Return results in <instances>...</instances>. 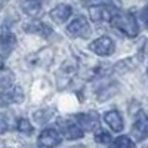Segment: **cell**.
I'll return each instance as SVG.
<instances>
[{"mask_svg": "<svg viewBox=\"0 0 148 148\" xmlns=\"http://www.w3.org/2000/svg\"><path fill=\"white\" fill-rule=\"evenodd\" d=\"M73 14V8L67 3H59L56 5L53 9H51V12H49V16H51V19L58 24V25H61V24H64L68 21V18L71 16Z\"/></svg>", "mask_w": 148, "mask_h": 148, "instance_id": "cell-12", "label": "cell"}, {"mask_svg": "<svg viewBox=\"0 0 148 148\" xmlns=\"http://www.w3.org/2000/svg\"><path fill=\"white\" fill-rule=\"evenodd\" d=\"M117 88H119V86L116 83H113V84H108V86H105V88L98 90L96 96H98V99H99V102H104V101L110 99L111 96H114L117 93V90H119Z\"/></svg>", "mask_w": 148, "mask_h": 148, "instance_id": "cell-20", "label": "cell"}, {"mask_svg": "<svg viewBox=\"0 0 148 148\" xmlns=\"http://www.w3.org/2000/svg\"><path fill=\"white\" fill-rule=\"evenodd\" d=\"M52 56H53L52 49L45 47V49H42V51L30 55L27 58V62H28V65L31 68H36V67H40V65H47L52 61Z\"/></svg>", "mask_w": 148, "mask_h": 148, "instance_id": "cell-13", "label": "cell"}, {"mask_svg": "<svg viewBox=\"0 0 148 148\" xmlns=\"http://www.w3.org/2000/svg\"><path fill=\"white\" fill-rule=\"evenodd\" d=\"M15 125V117L9 110L0 108V135L9 132Z\"/></svg>", "mask_w": 148, "mask_h": 148, "instance_id": "cell-17", "label": "cell"}, {"mask_svg": "<svg viewBox=\"0 0 148 148\" xmlns=\"http://www.w3.org/2000/svg\"><path fill=\"white\" fill-rule=\"evenodd\" d=\"M42 9H43V5L31 2V0H25V2L22 3V10L25 12L30 18H37V16L40 15Z\"/></svg>", "mask_w": 148, "mask_h": 148, "instance_id": "cell-18", "label": "cell"}, {"mask_svg": "<svg viewBox=\"0 0 148 148\" xmlns=\"http://www.w3.org/2000/svg\"><path fill=\"white\" fill-rule=\"evenodd\" d=\"M24 31L31 33V34H39L42 37H49L52 34V27L47 25L43 21H33L27 25H24Z\"/></svg>", "mask_w": 148, "mask_h": 148, "instance_id": "cell-15", "label": "cell"}, {"mask_svg": "<svg viewBox=\"0 0 148 148\" xmlns=\"http://www.w3.org/2000/svg\"><path fill=\"white\" fill-rule=\"evenodd\" d=\"M88 8L90 6H110V8H116L119 9L121 5V0H86Z\"/></svg>", "mask_w": 148, "mask_h": 148, "instance_id": "cell-22", "label": "cell"}, {"mask_svg": "<svg viewBox=\"0 0 148 148\" xmlns=\"http://www.w3.org/2000/svg\"><path fill=\"white\" fill-rule=\"evenodd\" d=\"M16 130L21 133V135H24V136H30V135L34 132V127H33V125L30 123V120L28 119H19L18 121H16Z\"/></svg>", "mask_w": 148, "mask_h": 148, "instance_id": "cell-21", "label": "cell"}, {"mask_svg": "<svg viewBox=\"0 0 148 148\" xmlns=\"http://www.w3.org/2000/svg\"><path fill=\"white\" fill-rule=\"evenodd\" d=\"M104 121L108 125V127L113 132H121L123 127H125V121H123V117L120 116V113L117 110H110L104 114Z\"/></svg>", "mask_w": 148, "mask_h": 148, "instance_id": "cell-14", "label": "cell"}, {"mask_svg": "<svg viewBox=\"0 0 148 148\" xmlns=\"http://www.w3.org/2000/svg\"><path fill=\"white\" fill-rule=\"evenodd\" d=\"M147 74H148V68H147Z\"/></svg>", "mask_w": 148, "mask_h": 148, "instance_id": "cell-30", "label": "cell"}, {"mask_svg": "<svg viewBox=\"0 0 148 148\" xmlns=\"http://www.w3.org/2000/svg\"><path fill=\"white\" fill-rule=\"evenodd\" d=\"M132 136L136 141H144L148 138V116L142 111L136 114L132 126Z\"/></svg>", "mask_w": 148, "mask_h": 148, "instance_id": "cell-10", "label": "cell"}, {"mask_svg": "<svg viewBox=\"0 0 148 148\" xmlns=\"http://www.w3.org/2000/svg\"><path fill=\"white\" fill-rule=\"evenodd\" d=\"M52 116H53V111L51 108H40L33 113V119L37 125H45V123H47L52 119Z\"/></svg>", "mask_w": 148, "mask_h": 148, "instance_id": "cell-19", "label": "cell"}, {"mask_svg": "<svg viewBox=\"0 0 148 148\" xmlns=\"http://www.w3.org/2000/svg\"><path fill=\"white\" fill-rule=\"evenodd\" d=\"M133 67H135V65H133V59H132V58H126V59L119 61V62L113 67V70H114L116 73H119V74H123V73L130 71Z\"/></svg>", "mask_w": 148, "mask_h": 148, "instance_id": "cell-24", "label": "cell"}, {"mask_svg": "<svg viewBox=\"0 0 148 148\" xmlns=\"http://www.w3.org/2000/svg\"><path fill=\"white\" fill-rule=\"evenodd\" d=\"M56 125H58V129H59L58 132L68 141L82 139L84 136V132L80 129V126L73 119H58Z\"/></svg>", "mask_w": 148, "mask_h": 148, "instance_id": "cell-4", "label": "cell"}, {"mask_svg": "<svg viewBox=\"0 0 148 148\" xmlns=\"http://www.w3.org/2000/svg\"><path fill=\"white\" fill-rule=\"evenodd\" d=\"M89 51L93 52L98 56H110L113 55L116 51V45L113 42V39L108 36H101L96 40H93L92 43H89Z\"/></svg>", "mask_w": 148, "mask_h": 148, "instance_id": "cell-6", "label": "cell"}, {"mask_svg": "<svg viewBox=\"0 0 148 148\" xmlns=\"http://www.w3.org/2000/svg\"><path fill=\"white\" fill-rule=\"evenodd\" d=\"M111 148H136V145H135V142L126 136V135H121V136L116 138L113 145H111Z\"/></svg>", "mask_w": 148, "mask_h": 148, "instance_id": "cell-23", "label": "cell"}, {"mask_svg": "<svg viewBox=\"0 0 148 148\" xmlns=\"http://www.w3.org/2000/svg\"><path fill=\"white\" fill-rule=\"evenodd\" d=\"M141 19H142V22L145 24V25L148 27V5L144 6V9L141 10Z\"/></svg>", "mask_w": 148, "mask_h": 148, "instance_id": "cell-26", "label": "cell"}, {"mask_svg": "<svg viewBox=\"0 0 148 148\" xmlns=\"http://www.w3.org/2000/svg\"><path fill=\"white\" fill-rule=\"evenodd\" d=\"M15 84V74L12 70L2 67L0 68V95L5 93L8 89H10Z\"/></svg>", "mask_w": 148, "mask_h": 148, "instance_id": "cell-16", "label": "cell"}, {"mask_svg": "<svg viewBox=\"0 0 148 148\" xmlns=\"http://www.w3.org/2000/svg\"><path fill=\"white\" fill-rule=\"evenodd\" d=\"M88 10L93 22H110L111 18L119 12L116 8H110V6H90L88 8Z\"/></svg>", "mask_w": 148, "mask_h": 148, "instance_id": "cell-11", "label": "cell"}, {"mask_svg": "<svg viewBox=\"0 0 148 148\" xmlns=\"http://www.w3.org/2000/svg\"><path fill=\"white\" fill-rule=\"evenodd\" d=\"M110 24L113 25L116 30H119L120 33H123L129 39H133L139 34V24L138 19L135 18L133 14H129V12H117V14L111 18Z\"/></svg>", "mask_w": 148, "mask_h": 148, "instance_id": "cell-1", "label": "cell"}, {"mask_svg": "<svg viewBox=\"0 0 148 148\" xmlns=\"http://www.w3.org/2000/svg\"><path fill=\"white\" fill-rule=\"evenodd\" d=\"M61 141H62L61 133L55 127H46L40 132L37 142H39L40 148H55L61 144Z\"/></svg>", "mask_w": 148, "mask_h": 148, "instance_id": "cell-8", "label": "cell"}, {"mask_svg": "<svg viewBox=\"0 0 148 148\" xmlns=\"http://www.w3.org/2000/svg\"><path fill=\"white\" fill-rule=\"evenodd\" d=\"M25 98L22 88L19 84H14L10 89H8L5 93L0 95V105L2 107H10L15 104H21Z\"/></svg>", "mask_w": 148, "mask_h": 148, "instance_id": "cell-9", "label": "cell"}, {"mask_svg": "<svg viewBox=\"0 0 148 148\" xmlns=\"http://www.w3.org/2000/svg\"><path fill=\"white\" fill-rule=\"evenodd\" d=\"M8 2H9V0H0V8H2V6H5Z\"/></svg>", "mask_w": 148, "mask_h": 148, "instance_id": "cell-27", "label": "cell"}, {"mask_svg": "<svg viewBox=\"0 0 148 148\" xmlns=\"http://www.w3.org/2000/svg\"><path fill=\"white\" fill-rule=\"evenodd\" d=\"M79 73V62L73 58L65 59L56 71V86L59 90L67 89Z\"/></svg>", "mask_w": 148, "mask_h": 148, "instance_id": "cell-2", "label": "cell"}, {"mask_svg": "<svg viewBox=\"0 0 148 148\" xmlns=\"http://www.w3.org/2000/svg\"><path fill=\"white\" fill-rule=\"evenodd\" d=\"M73 120L80 126L83 132H90L98 129L99 125V116L95 111H88V113H77L73 116Z\"/></svg>", "mask_w": 148, "mask_h": 148, "instance_id": "cell-7", "label": "cell"}, {"mask_svg": "<svg viewBox=\"0 0 148 148\" xmlns=\"http://www.w3.org/2000/svg\"><path fill=\"white\" fill-rule=\"evenodd\" d=\"M16 36L10 30L9 24L5 22L2 25V31H0V58L5 59L10 55V52L16 47Z\"/></svg>", "mask_w": 148, "mask_h": 148, "instance_id": "cell-3", "label": "cell"}, {"mask_svg": "<svg viewBox=\"0 0 148 148\" xmlns=\"http://www.w3.org/2000/svg\"><path fill=\"white\" fill-rule=\"evenodd\" d=\"M24 148H36V147H33V145H27V147H24Z\"/></svg>", "mask_w": 148, "mask_h": 148, "instance_id": "cell-29", "label": "cell"}, {"mask_svg": "<svg viewBox=\"0 0 148 148\" xmlns=\"http://www.w3.org/2000/svg\"><path fill=\"white\" fill-rule=\"evenodd\" d=\"M95 142L101 144V145H107V144L111 142V135H110L107 130L98 127V129L95 130Z\"/></svg>", "mask_w": 148, "mask_h": 148, "instance_id": "cell-25", "label": "cell"}, {"mask_svg": "<svg viewBox=\"0 0 148 148\" xmlns=\"http://www.w3.org/2000/svg\"><path fill=\"white\" fill-rule=\"evenodd\" d=\"M65 31L73 39H89L92 33L89 22L84 16H77L76 19H73L67 25Z\"/></svg>", "mask_w": 148, "mask_h": 148, "instance_id": "cell-5", "label": "cell"}, {"mask_svg": "<svg viewBox=\"0 0 148 148\" xmlns=\"http://www.w3.org/2000/svg\"><path fill=\"white\" fill-rule=\"evenodd\" d=\"M31 2H36V3H40V5H43L46 0H31Z\"/></svg>", "mask_w": 148, "mask_h": 148, "instance_id": "cell-28", "label": "cell"}]
</instances>
